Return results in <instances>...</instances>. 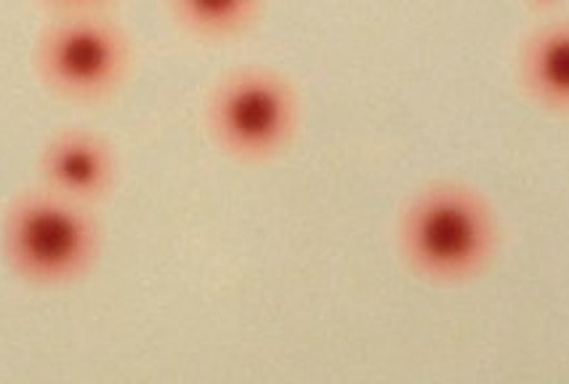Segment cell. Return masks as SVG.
Returning <instances> with one entry per match:
<instances>
[{
    "mask_svg": "<svg viewBox=\"0 0 569 384\" xmlns=\"http://www.w3.org/2000/svg\"><path fill=\"white\" fill-rule=\"evenodd\" d=\"M399 252L431 283H466L482 275L500 246L498 214L477 187L433 181L418 190L399 217Z\"/></svg>",
    "mask_w": 569,
    "mask_h": 384,
    "instance_id": "cell-1",
    "label": "cell"
},
{
    "mask_svg": "<svg viewBox=\"0 0 569 384\" xmlns=\"http://www.w3.org/2000/svg\"><path fill=\"white\" fill-rule=\"evenodd\" d=\"M0 246L19 278L36 286H64L83 278L97 262L99 227L86 204L40 185L6 206Z\"/></svg>",
    "mask_w": 569,
    "mask_h": 384,
    "instance_id": "cell-2",
    "label": "cell"
},
{
    "mask_svg": "<svg viewBox=\"0 0 569 384\" xmlns=\"http://www.w3.org/2000/svg\"><path fill=\"white\" fill-rule=\"evenodd\" d=\"M208 131L223 152L248 164L274 158L301 124L296 86L274 67L248 65L213 86L206 107Z\"/></svg>",
    "mask_w": 569,
    "mask_h": 384,
    "instance_id": "cell-3",
    "label": "cell"
},
{
    "mask_svg": "<svg viewBox=\"0 0 569 384\" xmlns=\"http://www.w3.org/2000/svg\"><path fill=\"white\" fill-rule=\"evenodd\" d=\"M36 70L59 97L97 102L131 70V38L104 11L62 13L38 36Z\"/></svg>",
    "mask_w": 569,
    "mask_h": 384,
    "instance_id": "cell-4",
    "label": "cell"
},
{
    "mask_svg": "<svg viewBox=\"0 0 569 384\" xmlns=\"http://www.w3.org/2000/svg\"><path fill=\"white\" fill-rule=\"evenodd\" d=\"M38 166L43 187L86 206L110 195L118 177L112 145L88 128H62L53 134L40 150Z\"/></svg>",
    "mask_w": 569,
    "mask_h": 384,
    "instance_id": "cell-5",
    "label": "cell"
},
{
    "mask_svg": "<svg viewBox=\"0 0 569 384\" xmlns=\"http://www.w3.org/2000/svg\"><path fill=\"white\" fill-rule=\"evenodd\" d=\"M517 76L535 105L569 112V17L535 27L521 40Z\"/></svg>",
    "mask_w": 569,
    "mask_h": 384,
    "instance_id": "cell-6",
    "label": "cell"
},
{
    "mask_svg": "<svg viewBox=\"0 0 569 384\" xmlns=\"http://www.w3.org/2000/svg\"><path fill=\"white\" fill-rule=\"evenodd\" d=\"M176 22L200 38H234L259 19L263 0H168Z\"/></svg>",
    "mask_w": 569,
    "mask_h": 384,
    "instance_id": "cell-7",
    "label": "cell"
},
{
    "mask_svg": "<svg viewBox=\"0 0 569 384\" xmlns=\"http://www.w3.org/2000/svg\"><path fill=\"white\" fill-rule=\"evenodd\" d=\"M40 3L51 6L59 13H97L104 11L114 0H40Z\"/></svg>",
    "mask_w": 569,
    "mask_h": 384,
    "instance_id": "cell-8",
    "label": "cell"
}]
</instances>
